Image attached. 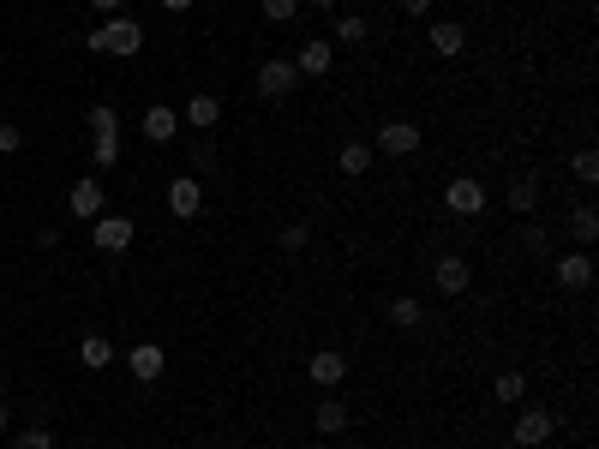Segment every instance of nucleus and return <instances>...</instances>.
<instances>
[{
	"instance_id": "f257e3e1",
	"label": "nucleus",
	"mask_w": 599,
	"mask_h": 449,
	"mask_svg": "<svg viewBox=\"0 0 599 449\" xmlns=\"http://www.w3.org/2000/svg\"><path fill=\"white\" fill-rule=\"evenodd\" d=\"M84 48H90V54H126V60H132V54L144 48V24H138L132 12H114V18H102V24L84 36Z\"/></svg>"
},
{
	"instance_id": "f03ea898",
	"label": "nucleus",
	"mask_w": 599,
	"mask_h": 449,
	"mask_svg": "<svg viewBox=\"0 0 599 449\" xmlns=\"http://www.w3.org/2000/svg\"><path fill=\"white\" fill-rule=\"evenodd\" d=\"M330 66H336V42H330V36H306V42H300V54H294V72H300V84H312V78H330Z\"/></svg>"
},
{
	"instance_id": "7ed1b4c3",
	"label": "nucleus",
	"mask_w": 599,
	"mask_h": 449,
	"mask_svg": "<svg viewBox=\"0 0 599 449\" xmlns=\"http://www.w3.org/2000/svg\"><path fill=\"white\" fill-rule=\"evenodd\" d=\"M552 432H558V420H552L546 408H522V414H516V426H510L516 449H546V444H552Z\"/></svg>"
},
{
	"instance_id": "20e7f679",
	"label": "nucleus",
	"mask_w": 599,
	"mask_h": 449,
	"mask_svg": "<svg viewBox=\"0 0 599 449\" xmlns=\"http://www.w3.org/2000/svg\"><path fill=\"white\" fill-rule=\"evenodd\" d=\"M198 210H204V180H198V174H174V180H168V216H174V222H192Z\"/></svg>"
},
{
	"instance_id": "39448f33",
	"label": "nucleus",
	"mask_w": 599,
	"mask_h": 449,
	"mask_svg": "<svg viewBox=\"0 0 599 449\" xmlns=\"http://www.w3.org/2000/svg\"><path fill=\"white\" fill-rule=\"evenodd\" d=\"M372 150H384V156H414V150H420V126H414V120H384V126L372 132Z\"/></svg>"
},
{
	"instance_id": "423d86ee",
	"label": "nucleus",
	"mask_w": 599,
	"mask_h": 449,
	"mask_svg": "<svg viewBox=\"0 0 599 449\" xmlns=\"http://www.w3.org/2000/svg\"><path fill=\"white\" fill-rule=\"evenodd\" d=\"M294 90H300V72H294V60H264V66H258V96L282 102V96H294Z\"/></svg>"
},
{
	"instance_id": "0eeeda50",
	"label": "nucleus",
	"mask_w": 599,
	"mask_h": 449,
	"mask_svg": "<svg viewBox=\"0 0 599 449\" xmlns=\"http://www.w3.org/2000/svg\"><path fill=\"white\" fill-rule=\"evenodd\" d=\"M444 210H450V216H480V210H486V186H480L474 174L450 180V186H444Z\"/></svg>"
},
{
	"instance_id": "6e6552de",
	"label": "nucleus",
	"mask_w": 599,
	"mask_h": 449,
	"mask_svg": "<svg viewBox=\"0 0 599 449\" xmlns=\"http://www.w3.org/2000/svg\"><path fill=\"white\" fill-rule=\"evenodd\" d=\"M90 240H96V252H126V246H132V216L102 210V216L90 222Z\"/></svg>"
},
{
	"instance_id": "1a4fd4ad",
	"label": "nucleus",
	"mask_w": 599,
	"mask_h": 449,
	"mask_svg": "<svg viewBox=\"0 0 599 449\" xmlns=\"http://www.w3.org/2000/svg\"><path fill=\"white\" fill-rule=\"evenodd\" d=\"M306 378L330 396V390H342V378H348V354H336V348H318L312 360H306Z\"/></svg>"
},
{
	"instance_id": "9d476101",
	"label": "nucleus",
	"mask_w": 599,
	"mask_h": 449,
	"mask_svg": "<svg viewBox=\"0 0 599 449\" xmlns=\"http://www.w3.org/2000/svg\"><path fill=\"white\" fill-rule=\"evenodd\" d=\"M66 210H72L78 222H96V216L108 210V192H102V180H78V186L66 192Z\"/></svg>"
},
{
	"instance_id": "9b49d317",
	"label": "nucleus",
	"mask_w": 599,
	"mask_h": 449,
	"mask_svg": "<svg viewBox=\"0 0 599 449\" xmlns=\"http://www.w3.org/2000/svg\"><path fill=\"white\" fill-rule=\"evenodd\" d=\"M432 282H438V294H468L474 270H468V258H462V252H444V258L432 264Z\"/></svg>"
},
{
	"instance_id": "f8f14e48",
	"label": "nucleus",
	"mask_w": 599,
	"mask_h": 449,
	"mask_svg": "<svg viewBox=\"0 0 599 449\" xmlns=\"http://www.w3.org/2000/svg\"><path fill=\"white\" fill-rule=\"evenodd\" d=\"M144 138H150V144H174V138H180V108L150 102V108H144Z\"/></svg>"
},
{
	"instance_id": "ddd939ff",
	"label": "nucleus",
	"mask_w": 599,
	"mask_h": 449,
	"mask_svg": "<svg viewBox=\"0 0 599 449\" xmlns=\"http://www.w3.org/2000/svg\"><path fill=\"white\" fill-rule=\"evenodd\" d=\"M552 276H558V288H570V294H582V288L594 282V258H588V252H564V258L552 264Z\"/></svg>"
},
{
	"instance_id": "4468645a",
	"label": "nucleus",
	"mask_w": 599,
	"mask_h": 449,
	"mask_svg": "<svg viewBox=\"0 0 599 449\" xmlns=\"http://www.w3.org/2000/svg\"><path fill=\"white\" fill-rule=\"evenodd\" d=\"M180 120H186L192 132H216V126H222V102H216L210 90H198V96L186 102V114H180Z\"/></svg>"
},
{
	"instance_id": "2eb2a0df",
	"label": "nucleus",
	"mask_w": 599,
	"mask_h": 449,
	"mask_svg": "<svg viewBox=\"0 0 599 449\" xmlns=\"http://www.w3.org/2000/svg\"><path fill=\"white\" fill-rule=\"evenodd\" d=\"M426 36H432V48H438V54H444V60H456V54H462V48H468V30H462V24H456V18H438V24H432V30H426Z\"/></svg>"
},
{
	"instance_id": "dca6fc26",
	"label": "nucleus",
	"mask_w": 599,
	"mask_h": 449,
	"mask_svg": "<svg viewBox=\"0 0 599 449\" xmlns=\"http://www.w3.org/2000/svg\"><path fill=\"white\" fill-rule=\"evenodd\" d=\"M162 366H168V354H162L156 342H138V348H132V378H138V384H156Z\"/></svg>"
},
{
	"instance_id": "f3484780",
	"label": "nucleus",
	"mask_w": 599,
	"mask_h": 449,
	"mask_svg": "<svg viewBox=\"0 0 599 449\" xmlns=\"http://www.w3.org/2000/svg\"><path fill=\"white\" fill-rule=\"evenodd\" d=\"M570 240H576L582 252L599 240V210H594V204H576V210H570Z\"/></svg>"
},
{
	"instance_id": "a211bd4d",
	"label": "nucleus",
	"mask_w": 599,
	"mask_h": 449,
	"mask_svg": "<svg viewBox=\"0 0 599 449\" xmlns=\"http://www.w3.org/2000/svg\"><path fill=\"white\" fill-rule=\"evenodd\" d=\"M366 36H372V24H366L360 12H342V18H336V30H330V42H336V48H360Z\"/></svg>"
},
{
	"instance_id": "6ab92c4d",
	"label": "nucleus",
	"mask_w": 599,
	"mask_h": 449,
	"mask_svg": "<svg viewBox=\"0 0 599 449\" xmlns=\"http://www.w3.org/2000/svg\"><path fill=\"white\" fill-rule=\"evenodd\" d=\"M78 360H84V372H108V366H114V342H108V336H84V342H78Z\"/></svg>"
},
{
	"instance_id": "aec40b11",
	"label": "nucleus",
	"mask_w": 599,
	"mask_h": 449,
	"mask_svg": "<svg viewBox=\"0 0 599 449\" xmlns=\"http://www.w3.org/2000/svg\"><path fill=\"white\" fill-rule=\"evenodd\" d=\"M312 426H318L324 438H336V432H348V402H336V396H324V402H318V414H312Z\"/></svg>"
},
{
	"instance_id": "412c9836",
	"label": "nucleus",
	"mask_w": 599,
	"mask_h": 449,
	"mask_svg": "<svg viewBox=\"0 0 599 449\" xmlns=\"http://www.w3.org/2000/svg\"><path fill=\"white\" fill-rule=\"evenodd\" d=\"M336 162H342V174H348V180H366V174H372V144H360V138H354V144H342V156H336Z\"/></svg>"
},
{
	"instance_id": "4be33fe9",
	"label": "nucleus",
	"mask_w": 599,
	"mask_h": 449,
	"mask_svg": "<svg viewBox=\"0 0 599 449\" xmlns=\"http://www.w3.org/2000/svg\"><path fill=\"white\" fill-rule=\"evenodd\" d=\"M510 210H516V216H534V210H540V180H510Z\"/></svg>"
},
{
	"instance_id": "5701e85b",
	"label": "nucleus",
	"mask_w": 599,
	"mask_h": 449,
	"mask_svg": "<svg viewBox=\"0 0 599 449\" xmlns=\"http://www.w3.org/2000/svg\"><path fill=\"white\" fill-rule=\"evenodd\" d=\"M390 324H396V330H420V324H426V312H420V300H408V294H396V300H390Z\"/></svg>"
},
{
	"instance_id": "b1692460",
	"label": "nucleus",
	"mask_w": 599,
	"mask_h": 449,
	"mask_svg": "<svg viewBox=\"0 0 599 449\" xmlns=\"http://www.w3.org/2000/svg\"><path fill=\"white\" fill-rule=\"evenodd\" d=\"M492 396H498L504 408H516V402L528 396V372H498V384H492Z\"/></svg>"
},
{
	"instance_id": "393cba45",
	"label": "nucleus",
	"mask_w": 599,
	"mask_h": 449,
	"mask_svg": "<svg viewBox=\"0 0 599 449\" xmlns=\"http://www.w3.org/2000/svg\"><path fill=\"white\" fill-rule=\"evenodd\" d=\"M300 6H306V0H258V12H264L270 24H294V18H300Z\"/></svg>"
},
{
	"instance_id": "a878e982",
	"label": "nucleus",
	"mask_w": 599,
	"mask_h": 449,
	"mask_svg": "<svg viewBox=\"0 0 599 449\" xmlns=\"http://www.w3.org/2000/svg\"><path fill=\"white\" fill-rule=\"evenodd\" d=\"M90 156H96V168H114V162H120V132H102V138L90 144Z\"/></svg>"
},
{
	"instance_id": "bb28decb",
	"label": "nucleus",
	"mask_w": 599,
	"mask_h": 449,
	"mask_svg": "<svg viewBox=\"0 0 599 449\" xmlns=\"http://www.w3.org/2000/svg\"><path fill=\"white\" fill-rule=\"evenodd\" d=\"M102 132H120V114H114L108 102H96V108H90V138H102Z\"/></svg>"
},
{
	"instance_id": "cd10ccee",
	"label": "nucleus",
	"mask_w": 599,
	"mask_h": 449,
	"mask_svg": "<svg viewBox=\"0 0 599 449\" xmlns=\"http://www.w3.org/2000/svg\"><path fill=\"white\" fill-rule=\"evenodd\" d=\"M570 174H576L582 186H594V180H599V156H594V150H576V162H570Z\"/></svg>"
},
{
	"instance_id": "c85d7f7f",
	"label": "nucleus",
	"mask_w": 599,
	"mask_h": 449,
	"mask_svg": "<svg viewBox=\"0 0 599 449\" xmlns=\"http://www.w3.org/2000/svg\"><path fill=\"white\" fill-rule=\"evenodd\" d=\"M12 449H54V432H48V426H30V432L12 438Z\"/></svg>"
},
{
	"instance_id": "c756f323",
	"label": "nucleus",
	"mask_w": 599,
	"mask_h": 449,
	"mask_svg": "<svg viewBox=\"0 0 599 449\" xmlns=\"http://www.w3.org/2000/svg\"><path fill=\"white\" fill-rule=\"evenodd\" d=\"M276 240H282V252H300V246L312 240V228H306V222H288V228H282Z\"/></svg>"
},
{
	"instance_id": "7c9ffc66",
	"label": "nucleus",
	"mask_w": 599,
	"mask_h": 449,
	"mask_svg": "<svg viewBox=\"0 0 599 449\" xmlns=\"http://www.w3.org/2000/svg\"><path fill=\"white\" fill-rule=\"evenodd\" d=\"M18 144H24V132H18V126H12V120H0V156H12V150H18Z\"/></svg>"
},
{
	"instance_id": "2f4dec72",
	"label": "nucleus",
	"mask_w": 599,
	"mask_h": 449,
	"mask_svg": "<svg viewBox=\"0 0 599 449\" xmlns=\"http://www.w3.org/2000/svg\"><path fill=\"white\" fill-rule=\"evenodd\" d=\"M528 252H552V234H546V228H528Z\"/></svg>"
},
{
	"instance_id": "473e14b6",
	"label": "nucleus",
	"mask_w": 599,
	"mask_h": 449,
	"mask_svg": "<svg viewBox=\"0 0 599 449\" xmlns=\"http://www.w3.org/2000/svg\"><path fill=\"white\" fill-rule=\"evenodd\" d=\"M396 6H402L408 18H426V12H432V0H396Z\"/></svg>"
},
{
	"instance_id": "72a5a7b5",
	"label": "nucleus",
	"mask_w": 599,
	"mask_h": 449,
	"mask_svg": "<svg viewBox=\"0 0 599 449\" xmlns=\"http://www.w3.org/2000/svg\"><path fill=\"white\" fill-rule=\"evenodd\" d=\"M90 6H96V12H108V18H114V12H120V6H126V0H90Z\"/></svg>"
},
{
	"instance_id": "f704fd0d",
	"label": "nucleus",
	"mask_w": 599,
	"mask_h": 449,
	"mask_svg": "<svg viewBox=\"0 0 599 449\" xmlns=\"http://www.w3.org/2000/svg\"><path fill=\"white\" fill-rule=\"evenodd\" d=\"M156 6H162V12H186L192 0H156Z\"/></svg>"
},
{
	"instance_id": "c9c22d12",
	"label": "nucleus",
	"mask_w": 599,
	"mask_h": 449,
	"mask_svg": "<svg viewBox=\"0 0 599 449\" xmlns=\"http://www.w3.org/2000/svg\"><path fill=\"white\" fill-rule=\"evenodd\" d=\"M306 6H318V12H336V6H342V0H306Z\"/></svg>"
},
{
	"instance_id": "e433bc0d",
	"label": "nucleus",
	"mask_w": 599,
	"mask_h": 449,
	"mask_svg": "<svg viewBox=\"0 0 599 449\" xmlns=\"http://www.w3.org/2000/svg\"><path fill=\"white\" fill-rule=\"evenodd\" d=\"M6 426H12V414H6V396H0V432H6Z\"/></svg>"
},
{
	"instance_id": "4c0bfd02",
	"label": "nucleus",
	"mask_w": 599,
	"mask_h": 449,
	"mask_svg": "<svg viewBox=\"0 0 599 449\" xmlns=\"http://www.w3.org/2000/svg\"><path fill=\"white\" fill-rule=\"evenodd\" d=\"M0 396H6V378H0Z\"/></svg>"
}]
</instances>
